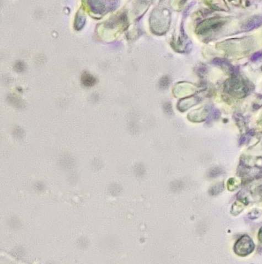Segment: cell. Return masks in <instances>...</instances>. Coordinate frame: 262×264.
Here are the masks:
<instances>
[{"label":"cell","mask_w":262,"mask_h":264,"mask_svg":"<svg viewBox=\"0 0 262 264\" xmlns=\"http://www.w3.org/2000/svg\"><path fill=\"white\" fill-rule=\"evenodd\" d=\"M225 89L227 93L238 98L245 97L248 92V87L244 80L236 76L226 82Z\"/></svg>","instance_id":"1"},{"label":"cell","mask_w":262,"mask_h":264,"mask_svg":"<svg viewBox=\"0 0 262 264\" xmlns=\"http://www.w3.org/2000/svg\"><path fill=\"white\" fill-rule=\"evenodd\" d=\"M255 248L253 241L248 235H243L236 241L234 246V251L237 255L246 256L254 250Z\"/></svg>","instance_id":"2"},{"label":"cell","mask_w":262,"mask_h":264,"mask_svg":"<svg viewBox=\"0 0 262 264\" xmlns=\"http://www.w3.org/2000/svg\"><path fill=\"white\" fill-rule=\"evenodd\" d=\"M91 10L95 13L103 14L115 7L117 1H88Z\"/></svg>","instance_id":"3"},{"label":"cell","mask_w":262,"mask_h":264,"mask_svg":"<svg viewBox=\"0 0 262 264\" xmlns=\"http://www.w3.org/2000/svg\"><path fill=\"white\" fill-rule=\"evenodd\" d=\"M224 22L225 21L221 18L214 17L213 19H209L202 22V24L199 27V30L200 32L205 33L221 26Z\"/></svg>","instance_id":"4"},{"label":"cell","mask_w":262,"mask_h":264,"mask_svg":"<svg viewBox=\"0 0 262 264\" xmlns=\"http://www.w3.org/2000/svg\"><path fill=\"white\" fill-rule=\"evenodd\" d=\"M262 25V16H255L251 17L244 23L243 28L246 31H251Z\"/></svg>","instance_id":"5"},{"label":"cell","mask_w":262,"mask_h":264,"mask_svg":"<svg viewBox=\"0 0 262 264\" xmlns=\"http://www.w3.org/2000/svg\"><path fill=\"white\" fill-rule=\"evenodd\" d=\"M81 80L83 85L86 87L94 86L96 84L97 81L96 78L87 71H84L82 73Z\"/></svg>","instance_id":"6"},{"label":"cell","mask_w":262,"mask_h":264,"mask_svg":"<svg viewBox=\"0 0 262 264\" xmlns=\"http://www.w3.org/2000/svg\"><path fill=\"white\" fill-rule=\"evenodd\" d=\"M86 17L80 11L76 14L74 27L76 30H80L83 28L86 22Z\"/></svg>","instance_id":"7"},{"label":"cell","mask_w":262,"mask_h":264,"mask_svg":"<svg viewBox=\"0 0 262 264\" xmlns=\"http://www.w3.org/2000/svg\"><path fill=\"white\" fill-rule=\"evenodd\" d=\"M224 190V184L223 182H219L214 185L210 188L209 193L211 196H216L221 193Z\"/></svg>","instance_id":"8"},{"label":"cell","mask_w":262,"mask_h":264,"mask_svg":"<svg viewBox=\"0 0 262 264\" xmlns=\"http://www.w3.org/2000/svg\"><path fill=\"white\" fill-rule=\"evenodd\" d=\"M223 173V170L220 167H213L209 172L210 178H215L221 175Z\"/></svg>","instance_id":"9"},{"label":"cell","mask_w":262,"mask_h":264,"mask_svg":"<svg viewBox=\"0 0 262 264\" xmlns=\"http://www.w3.org/2000/svg\"><path fill=\"white\" fill-rule=\"evenodd\" d=\"M254 131H250L243 136H242L239 139V145H241L242 144H245L247 142L249 141V139L254 135Z\"/></svg>","instance_id":"10"},{"label":"cell","mask_w":262,"mask_h":264,"mask_svg":"<svg viewBox=\"0 0 262 264\" xmlns=\"http://www.w3.org/2000/svg\"><path fill=\"white\" fill-rule=\"evenodd\" d=\"M231 209H232L231 212L232 214L235 215H239V213H241L243 211V206L240 203H239L238 202H235V203L232 207Z\"/></svg>","instance_id":"11"},{"label":"cell","mask_w":262,"mask_h":264,"mask_svg":"<svg viewBox=\"0 0 262 264\" xmlns=\"http://www.w3.org/2000/svg\"><path fill=\"white\" fill-rule=\"evenodd\" d=\"M262 212L258 209H254L248 213V217L251 220H255L260 217Z\"/></svg>","instance_id":"12"},{"label":"cell","mask_w":262,"mask_h":264,"mask_svg":"<svg viewBox=\"0 0 262 264\" xmlns=\"http://www.w3.org/2000/svg\"><path fill=\"white\" fill-rule=\"evenodd\" d=\"M227 187L230 191L235 190L238 187L237 181L234 178H230L227 182Z\"/></svg>","instance_id":"13"},{"label":"cell","mask_w":262,"mask_h":264,"mask_svg":"<svg viewBox=\"0 0 262 264\" xmlns=\"http://www.w3.org/2000/svg\"><path fill=\"white\" fill-rule=\"evenodd\" d=\"M262 58V52H256L254 53L252 57H251V60L252 61H257L260 60V59Z\"/></svg>","instance_id":"14"},{"label":"cell","mask_w":262,"mask_h":264,"mask_svg":"<svg viewBox=\"0 0 262 264\" xmlns=\"http://www.w3.org/2000/svg\"><path fill=\"white\" fill-rule=\"evenodd\" d=\"M258 239H259L260 242L262 243V227H261V228H260V230L258 232Z\"/></svg>","instance_id":"15"}]
</instances>
